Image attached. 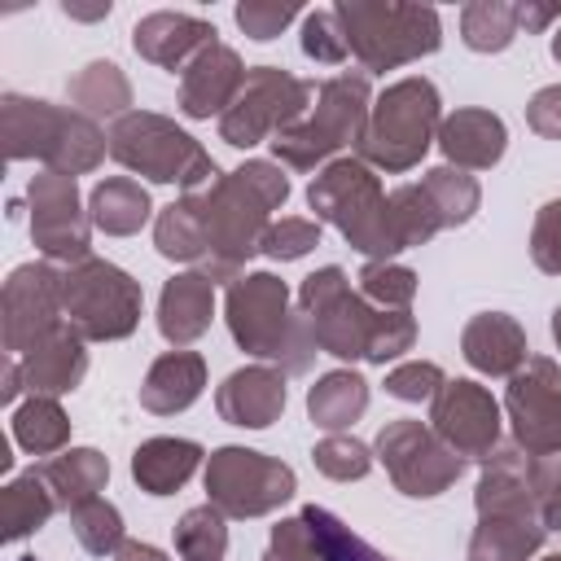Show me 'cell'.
I'll return each mask as SVG.
<instances>
[{
  "instance_id": "1",
  "label": "cell",
  "mask_w": 561,
  "mask_h": 561,
  "mask_svg": "<svg viewBox=\"0 0 561 561\" xmlns=\"http://www.w3.org/2000/svg\"><path fill=\"white\" fill-rule=\"evenodd\" d=\"M202 224H206V263L197 267L215 285H232L241 267L263 254V237L272 228V210L285 206L289 197V175L280 162L267 158H245L228 175L210 180L206 188L193 193Z\"/></svg>"
},
{
  "instance_id": "2",
  "label": "cell",
  "mask_w": 561,
  "mask_h": 561,
  "mask_svg": "<svg viewBox=\"0 0 561 561\" xmlns=\"http://www.w3.org/2000/svg\"><path fill=\"white\" fill-rule=\"evenodd\" d=\"M224 320L245 355L280 373H307L320 355L307 316L289 307V285L276 272H241L224 294Z\"/></svg>"
},
{
  "instance_id": "3",
  "label": "cell",
  "mask_w": 561,
  "mask_h": 561,
  "mask_svg": "<svg viewBox=\"0 0 561 561\" xmlns=\"http://www.w3.org/2000/svg\"><path fill=\"white\" fill-rule=\"evenodd\" d=\"M0 136H4L9 162L35 158L61 175H88L110 153V131H101L96 118L70 105L22 96V92L0 96Z\"/></svg>"
},
{
  "instance_id": "4",
  "label": "cell",
  "mask_w": 561,
  "mask_h": 561,
  "mask_svg": "<svg viewBox=\"0 0 561 561\" xmlns=\"http://www.w3.org/2000/svg\"><path fill=\"white\" fill-rule=\"evenodd\" d=\"M368 114H373L368 75L364 70H346V75L324 79L316 88V101H311L307 118H298L294 127L276 131L267 145H272V153H276L280 167H289V171H316V167H329L346 145H359L364 140Z\"/></svg>"
},
{
  "instance_id": "5",
  "label": "cell",
  "mask_w": 561,
  "mask_h": 561,
  "mask_svg": "<svg viewBox=\"0 0 561 561\" xmlns=\"http://www.w3.org/2000/svg\"><path fill=\"white\" fill-rule=\"evenodd\" d=\"M307 206L320 224H333L351 250L368 259H394L399 237L390 219V197L381 193V180L364 158H333L316 171L307 188Z\"/></svg>"
},
{
  "instance_id": "6",
  "label": "cell",
  "mask_w": 561,
  "mask_h": 561,
  "mask_svg": "<svg viewBox=\"0 0 561 561\" xmlns=\"http://www.w3.org/2000/svg\"><path fill=\"white\" fill-rule=\"evenodd\" d=\"M351 44V57L364 75H386L408 61L438 53L443 22L430 4H394V0H337L333 4Z\"/></svg>"
},
{
  "instance_id": "7",
  "label": "cell",
  "mask_w": 561,
  "mask_h": 561,
  "mask_svg": "<svg viewBox=\"0 0 561 561\" xmlns=\"http://www.w3.org/2000/svg\"><path fill=\"white\" fill-rule=\"evenodd\" d=\"M443 127V96L425 75H408L390 83L381 96H373V114L364 127V140L355 145L359 158L377 171H412Z\"/></svg>"
},
{
  "instance_id": "8",
  "label": "cell",
  "mask_w": 561,
  "mask_h": 561,
  "mask_svg": "<svg viewBox=\"0 0 561 561\" xmlns=\"http://www.w3.org/2000/svg\"><path fill=\"white\" fill-rule=\"evenodd\" d=\"M110 158L131 175H145L153 184H180L184 193L219 180L215 158L184 127H175V118H162L153 110H131L110 123Z\"/></svg>"
},
{
  "instance_id": "9",
  "label": "cell",
  "mask_w": 561,
  "mask_h": 561,
  "mask_svg": "<svg viewBox=\"0 0 561 561\" xmlns=\"http://www.w3.org/2000/svg\"><path fill=\"white\" fill-rule=\"evenodd\" d=\"M140 280L110 259H83L61 267V316L83 342H123L140 324Z\"/></svg>"
},
{
  "instance_id": "10",
  "label": "cell",
  "mask_w": 561,
  "mask_h": 561,
  "mask_svg": "<svg viewBox=\"0 0 561 561\" xmlns=\"http://www.w3.org/2000/svg\"><path fill=\"white\" fill-rule=\"evenodd\" d=\"M298 311L307 316L316 346L333 359H368L373 337L386 320V307H373L359 289H351V276L337 263L302 276Z\"/></svg>"
},
{
  "instance_id": "11",
  "label": "cell",
  "mask_w": 561,
  "mask_h": 561,
  "mask_svg": "<svg viewBox=\"0 0 561 561\" xmlns=\"http://www.w3.org/2000/svg\"><path fill=\"white\" fill-rule=\"evenodd\" d=\"M206 495L224 517H267L298 491V473L254 447H215L206 456Z\"/></svg>"
},
{
  "instance_id": "12",
  "label": "cell",
  "mask_w": 561,
  "mask_h": 561,
  "mask_svg": "<svg viewBox=\"0 0 561 561\" xmlns=\"http://www.w3.org/2000/svg\"><path fill=\"white\" fill-rule=\"evenodd\" d=\"M311 101H316V83L280 66H254L245 75V88L219 118V140H228L232 149H254L276 131L294 127L298 118H307Z\"/></svg>"
},
{
  "instance_id": "13",
  "label": "cell",
  "mask_w": 561,
  "mask_h": 561,
  "mask_svg": "<svg viewBox=\"0 0 561 561\" xmlns=\"http://www.w3.org/2000/svg\"><path fill=\"white\" fill-rule=\"evenodd\" d=\"M373 456L386 465L394 491H403L408 500H434L465 473V460L425 421H412V416L386 421L377 430Z\"/></svg>"
},
{
  "instance_id": "14",
  "label": "cell",
  "mask_w": 561,
  "mask_h": 561,
  "mask_svg": "<svg viewBox=\"0 0 561 561\" xmlns=\"http://www.w3.org/2000/svg\"><path fill=\"white\" fill-rule=\"evenodd\" d=\"M31 202V241L48 263H83L92 259V215L79 197L75 175L44 171L26 188Z\"/></svg>"
},
{
  "instance_id": "15",
  "label": "cell",
  "mask_w": 561,
  "mask_h": 561,
  "mask_svg": "<svg viewBox=\"0 0 561 561\" xmlns=\"http://www.w3.org/2000/svg\"><path fill=\"white\" fill-rule=\"evenodd\" d=\"M504 416L513 425V443L530 456L561 451V368L548 355H530L504 390Z\"/></svg>"
},
{
  "instance_id": "16",
  "label": "cell",
  "mask_w": 561,
  "mask_h": 561,
  "mask_svg": "<svg viewBox=\"0 0 561 561\" xmlns=\"http://www.w3.org/2000/svg\"><path fill=\"white\" fill-rule=\"evenodd\" d=\"M0 320H4V351L26 355L35 342L57 333L66 324L61 316V267L39 259V263H18L4 280L0 294Z\"/></svg>"
},
{
  "instance_id": "17",
  "label": "cell",
  "mask_w": 561,
  "mask_h": 561,
  "mask_svg": "<svg viewBox=\"0 0 561 561\" xmlns=\"http://www.w3.org/2000/svg\"><path fill=\"white\" fill-rule=\"evenodd\" d=\"M430 430L460 460H486L500 447V403L473 377H456V381H447L434 394V403H430Z\"/></svg>"
},
{
  "instance_id": "18",
  "label": "cell",
  "mask_w": 561,
  "mask_h": 561,
  "mask_svg": "<svg viewBox=\"0 0 561 561\" xmlns=\"http://www.w3.org/2000/svg\"><path fill=\"white\" fill-rule=\"evenodd\" d=\"M245 75L250 70L241 66V53L215 39L180 70V114L184 118H224L228 105L237 101V92L245 88Z\"/></svg>"
},
{
  "instance_id": "19",
  "label": "cell",
  "mask_w": 561,
  "mask_h": 561,
  "mask_svg": "<svg viewBox=\"0 0 561 561\" xmlns=\"http://www.w3.org/2000/svg\"><path fill=\"white\" fill-rule=\"evenodd\" d=\"M285 377L289 373H280L276 364H245L228 373L224 386L215 390L219 416L241 430H267L285 412Z\"/></svg>"
},
{
  "instance_id": "20",
  "label": "cell",
  "mask_w": 561,
  "mask_h": 561,
  "mask_svg": "<svg viewBox=\"0 0 561 561\" xmlns=\"http://www.w3.org/2000/svg\"><path fill=\"white\" fill-rule=\"evenodd\" d=\"M210 44H215V26L206 18H193V13L158 9L131 26V48L149 66H162V70H184Z\"/></svg>"
},
{
  "instance_id": "21",
  "label": "cell",
  "mask_w": 561,
  "mask_h": 561,
  "mask_svg": "<svg viewBox=\"0 0 561 561\" xmlns=\"http://www.w3.org/2000/svg\"><path fill=\"white\" fill-rule=\"evenodd\" d=\"M473 508H478V517H495V513L539 517V500L530 491V451H522L517 443H500L482 460Z\"/></svg>"
},
{
  "instance_id": "22",
  "label": "cell",
  "mask_w": 561,
  "mask_h": 561,
  "mask_svg": "<svg viewBox=\"0 0 561 561\" xmlns=\"http://www.w3.org/2000/svg\"><path fill=\"white\" fill-rule=\"evenodd\" d=\"M447 158V167H460V171H491L504 149H508V127L500 114L491 110H478V105H465L456 114L443 118L438 127V140H434Z\"/></svg>"
},
{
  "instance_id": "23",
  "label": "cell",
  "mask_w": 561,
  "mask_h": 561,
  "mask_svg": "<svg viewBox=\"0 0 561 561\" xmlns=\"http://www.w3.org/2000/svg\"><path fill=\"white\" fill-rule=\"evenodd\" d=\"M460 355L469 359V368L486 377H513L530 359L526 329L508 311H478L460 329Z\"/></svg>"
},
{
  "instance_id": "24",
  "label": "cell",
  "mask_w": 561,
  "mask_h": 561,
  "mask_svg": "<svg viewBox=\"0 0 561 561\" xmlns=\"http://www.w3.org/2000/svg\"><path fill=\"white\" fill-rule=\"evenodd\" d=\"M18 359H22V377H26V390L31 394L57 399V394H70L88 377V342L70 324H61L57 333H48L44 342H35Z\"/></svg>"
},
{
  "instance_id": "25",
  "label": "cell",
  "mask_w": 561,
  "mask_h": 561,
  "mask_svg": "<svg viewBox=\"0 0 561 561\" xmlns=\"http://www.w3.org/2000/svg\"><path fill=\"white\" fill-rule=\"evenodd\" d=\"M215 320V280L202 272H175L158 294V333L171 346L197 342Z\"/></svg>"
},
{
  "instance_id": "26",
  "label": "cell",
  "mask_w": 561,
  "mask_h": 561,
  "mask_svg": "<svg viewBox=\"0 0 561 561\" xmlns=\"http://www.w3.org/2000/svg\"><path fill=\"white\" fill-rule=\"evenodd\" d=\"M206 390V359L197 351H167L149 364L140 381V408L153 416H175L193 408Z\"/></svg>"
},
{
  "instance_id": "27",
  "label": "cell",
  "mask_w": 561,
  "mask_h": 561,
  "mask_svg": "<svg viewBox=\"0 0 561 561\" xmlns=\"http://www.w3.org/2000/svg\"><path fill=\"white\" fill-rule=\"evenodd\" d=\"M202 443L193 438H171V434H158V438H145L136 451H131V478L140 491L149 495H171L180 491L197 465H202Z\"/></svg>"
},
{
  "instance_id": "28",
  "label": "cell",
  "mask_w": 561,
  "mask_h": 561,
  "mask_svg": "<svg viewBox=\"0 0 561 561\" xmlns=\"http://www.w3.org/2000/svg\"><path fill=\"white\" fill-rule=\"evenodd\" d=\"M368 408V381L355 368H333L307 390V416L324 434H346Z\"/></svg>"
},
{
  "instance_id": "29",
  "label": "cell",
  "mask_w": 561,
  "mask_h": 561,
  "mask_svg": "<svg viewBox=\"0 0 561 561\" xmlns=\"http://www.w3.org/2000/svg\"><path fill=\"white\" fill-rule=\"evenodd\" d=\"M543 539L548 530L539 517H513V513L478 517L465 561H530L543 548Z\"/></svg>"
},
{
  "instance_id": "30",
  "label": "cell",
  "mask_w": 561,
  "mask_h": 561,
  "mask_svg": "<svg viewBox=\"0 0 561 561\" xmlns=\"http://www.w3.org/2000/svg\"><path fill=\"white\" fill-rule=\"evenodd\" d=\"M149 188L131 175H110L101 180L92 193H88V215H92V228H101L105 237H131L149 224Z\"/></svg>"
},
{
  "instance_id": "31",
  "label": "cell",
  "mask_w": 561,
  "mask_h": 561,
  "mask_svg": "<svg viewBox=\"0 0 561 561\" xmlns=\"http://www.w3.org/2000/svg\"><path fill=\"white\" fill-rule=\"evenodd\" d=\"M39 473H44V482L53 486L57 504L70 513V508H79L83 500H96V495L105 491V482H110V460H105L96 447H66V451L48 456V460L39 465Z\"/></svg>"
},
{
  "instance_id": "32",
  "label": "cell",
  "mask_w": 561,
  "mask_h": 561,
  "mask_svg": "<svg viewBox=\"0 0 561 561\" xmlns=\"http://www.w3.org/2000/svg\"><path fill=\"white\" fill-rule=\"evenodd\" d=\"M66 96H70V110L88 114V118H123L131 114V83L127 75L114 66V61H88L83 70L70 75L66 83Z\"/></svg>"
},
{
  "instance_id": "33",
  "label": "cell",
  "mask_w": 561,
  "mask_h": 561,
  "mask_svg": "<svg viewBox=\"0 0 561 561\" xmlns=\"http://www.w3.org/2000/svg\"><path fill=\"white\" fill-rule=\"evenodd\" d=\"M153 245L162 259L171 263H206V224H202V210H197V197L184 193L180 202L162 206L158 219H153Z\"/></svg>"
},
{
  "instance_id": "34",
  "label": "cell",
  "mask_w": 561,
  "mask_h": 561,
  "mask_svg": "<svg viewBox=\"0 0 561 561\" xmlns=\"http://www.w3.org/2000/svg\"><path fill=\"white\" fill-rule=\"evenodd\" d=\"M57 508H61V504H57V495H53V486L44 482V473H39V469L18 473V478L4 486V495H0L4 539H9V543H18V539L35 535V530L57 513Z\"/></svg>"
},
{
  "instance_id": "35",
  "label": "cell",
  "mask_w": 561,
  "mask_h": 561,
  "mask_svg": "<svg viewBox=\"0 0 561 561\" xmlns=\"http://www.w3.org/2000/svg\"><path fill=\"white\" fill-rule=\"evenodd\" d=\"M13 438L31 456H57L70 443V416H66V408L57 399L31 394V399H22L13 408Z\"/></svg>"
},
{
  "instance_id": "36",
  "label": "cell",
  "mask_w": 561,
  "mask_h": 561,
  "mask_svg": "<svg viewBox=\"0 0 561 561\" xmlns=\"http://www.w3.org/2000/svg\"><path fill=\"white\" fill-rule=\"evenodd\" d=\"M421 188L430 193V202H434L443 228L469 224V219L478 215V206H482L478 180H473L469 171H460V167H447V162H443V167H430V171L421 175Z\"/></svg>"
},
{
  "instance_id": "37",
  "label": "cell",
  "mask_w": 561,
  "mask_h": 561,
  "mask_svg": "<svg viewBox=\"0 0 561 561\" xmlns=\"http://www.w3.org/2000/svg\"><path fill=\"white\" fill-rule=\"evenodd\" d=\"M460 39L473 53H504L517 39V4L508 0H473L460 9Z\"/></svg>"
},
{
  "instance_id": "38",
  "label": "cell",
  "mask_w": 561,
  "mask_h": 561,
  "mask_svg": "<svg viewBox=\"0 0 561 561\" xmlns=\"http://www.w3.org/2000/svg\"><path fill=\"white\" fill-rule=\"evenodd\" d=\"M175 552L184 561H224V552H228V517L210 500L188 508L175 522Z\"/></svg>"
},
{
  "instance_id": "39",
  "label": "cell",
  "mask_w": 561,
  "mask_h": 561,
  "mask_svg": "<svg viewBox=\"0 0 561 561\" xmlns=\"http://www.w3.org/2000/svg\"><path fill=\"white\" fill-rule=\"evenodd\" d=\"M298 517L307 522V530H311V539H316V548H320L324 561H390V557L377 552L368 539H359L337 513H329V508H320V504H307Z\"/></svg>"
},
{
  "instance_id": "40",
  "label": "cell",
  "mask_w": 561,
  "mask_h": 561,
  "mask_svg": "<svg viewBox=\"0 0 561 561\" xmlns=\"http://www.w3.org/2000/svg\"><path fill=\"white\" fill-rule=\"evenodd\" d=\"M390 219H394L399 250H416V245H425L430 237L443 232V219H438V210H434V202L421 184H399L390 193Z\"/></svg>"
},
{
  "instance_id": "41",
  "label": "cell",
  "mask_w": 561,
  "mask_h": 561,
  "mask_svg": "<svg viewBox=\"0 0 561 561\" xmlns=\"http://www.w3.org/2000/svg\"><path fill=\"white\" fill-rule=\"evenodd\" d=\"M355 280H359V294L386 311H408L416 298V272L394 259H368Z\"/></svg>"
},
{
  "instance_id": "42",
  "label": "cell",
  "mask_w": 561,
  "mask_h": 561,
  "mask_svg": "<svg viewBox=\"0 0 561 561\" xmlns=\"http://www.w3.org/2000/svg\"><path fill=\"white\" fill-rule=\"evenodd\" d=\"M70 530H75L79 548L92 557H114L123 548V513L101 495L70 508Z\"/></svg>"
},
{
  "instance_id": "43",
  "label": "cell",
  "mask_w": 561,
  "mask_h": 561,
  "mask_svg": "<svg viewBox=\"0 0 561 561\" xmlns=\"http://www.w3.org/2000/svg\"><path fill=\"white\" fill-rule=\"evenodd\" d=\"M311 460H316V469L324 473V478H333V482H359L368 469H373V447L368 443H359V438H351V434H324L316 447H311Z\"/></svg>"
},
{
  "instance_id": "44",
  "label": "cell",
  "mask_w": 561,
  "mask_h": 561,
  "mask_svg": "<svg viewBox=\"0 0 561 561\" xmlns=\"http://www.w3.org/2000/svg\"><path fill=\"white\" fill-rule=\"evenodd\" d=\"M302 53L320 66H342L351 57V44H346V31H342V18L337 9H311L302 13Z\"/></svg>"
},
{
  "instance_id": "45",
  "label": "cell",
  "mask_w": 561,
  "mask_h": 561,
  "mask_svg": "<svg viewBox=\"0 0 561 561\" xmlns=\"http://www.w3.org/2000/svg\"><path fill=\"white\" fill-rule=\"evenodd\" d=\"M443 386H447V377L434 359H408V364H394L386 373V394L403 399V403H434V394Z\"/></svg>"
},
{
  "instance_id": "46",
  "label": "cell",
  "mask_w": 561,
  "mask_h": 561,
  "mask_svg": "<svg viewBox=\"0 0 561 561\" xmlns=\"http://www.w3.org/2000/svg\"><path fill=\"white\" fill-rule=\"evenodd\" d=\"M320 245V219H302V215H285L267 228L263 237V254L276 263H294L302 254H311Z\"/></svg>"
},
{
  "instance_id": "47",
  "label": "cell",
  "mask_w": 561,
  "mask_h": 561,
  "mask_svg": "<svg viewBox=\"0 0 561 561\" xmlns=\"http://www.w3.org/2000/svg\"><path fill=\"white\" fill-rule=\"evenodd\" d=\"M298 13H302V9H298V4H289V0H285V4H276V0H241L232 18H237V26H241L250 39L267 44V39H276V35H280Z\"/></svg>"
},
{
  "instance_id": "48",
  "label": "cell",
  "mask_w": 561,
  "mask_h": 561,
  "mask_svg": "<svg viewBox=\"0 0 561 561\" xmlns=\"http://www.w3.org/2000/svg\"><path fill=\"white\" fill-rule=\"evenodd\" d=\"M530 259L539 272L561 276V197L539 206L535 228H530Z\"/></svg>"
},
{
  "instance_id": "49",
  "label": "cell",
  "mask_w": 561,
  "mask_h": 561,
  "mask_svg": "<svg viewBox=\"0 0 561 561\" xmlns=\"http://www.w3.org/2000/svg\"><path fill=\"white\" fill-rule=\"evenodd\" d=\"M263 561H324V557H320V548H316V539H311L302 517H280L272 526Z\"/></svg>"
},
{
  "instance_id": "50",
  "label": "cell",
  "mask_w": 561,
  "mask_h": 561,
  "mask_svg": "<svg viewBox=\"0 0 561 561\" xmlns=\"http://www.w3.org/2000/svg\"><path fill=\"white\" fill-rule=\"evenodd\" d=\"M412 342H416V320H412V311H386V320H381V329H377V337H373L368 364H390V359H399L403 351H412Z\"/></svg>"
},
{
  "instance_id": "51",
  "label": "cell",
  "mask_w": 561,
  "mask_h": 561,
  "mask_svg": "<svg viewBox=\"0 0 561 561\" xmlns=\"http://www.w3.org/2000/svg\"><path fill=\"white\" fill-rule=\"evenodd\" d=\"M526 127L543 140H561V83H548L526 101Z\"/></svg>"
},
{
  "instance_id": "52",
  "label": "cell",
  "mask_w": 561,
  "mask_h": 561,
  "mask_svg": "<svg viewBox=\"0 0 561 561\" xmlns=\"http://www.w3.org/2000/svg\"><path fill=\"white\" fill-rule=\"evenodd\" d=\"M552 22H561V0H526V4H517V31L526 26V35H539Z\"/></svg>"
},
{
  "instance_id": "53",
  "label": "cell",
  "mask_w": 561,
  "mask_h": 561,
  "mask_svg": "<svg viewBox=\"0 0 561 561\" xmlns=\"http://www.w3.org/2000/svg\"><path fill=\"white\" fill-rule=\"evenodd\" d=\"M561 486V451H552V456H530V491H535V500H543L548 491H557Z\"/></svg>"
},
{
  "instance_id": "54",
  "label": "cell",
  "mask_w": 561,
  "mask_h": 561,
  "mask_svg": "<svg viewBox=\"0 0 561 561\" xmlns=\"http://www.w3.org/2000/svg\"><path fill=\"white\" fill-rule=\"evenodd\" d=\"M26 390V377H22V359L18 355H9L4 359V377H0V399L4 403H18V394Z\"/></svg>"
},
{
  "instance_id": "55",
  "label": "cell",
  "mask_w": 561,
  "mask_h": 561,
  "mask_svg": "<svg viewBox=\"0 0 561 561\" xmlns=\"http://www.w3.org/2000/svg\"><path fill=\"white\" fill-rule=\"evenodd\" d=\"M114 561H171L162 548L153 543H140V539H123V548L114 552Z\"/></svg>"
},
{
  "instance_id": "56",
  "label": "cell",
  "mask_w": 561,
  "mask_h": 561,
  "mask_svg": "<svg viewBox=\"0 0 561 561\" xmlns=\"http://www.w3.org/2000/svg\"><path fill=\"white\" fill-rule=\"evenodd\" d=\"M61 13H66V18H79V22H96V18H110V0H96V4H75V0H66Z\"/></svg>"
},
{
  "instance_id": "57",
  "label": "cell",
  "mask_w": 561,
  "mask_h": 561,
  "mask_svg": "<svg viewBox=\"0 0 561 561\" xmlns=\"http://www.w3.org/2000/svg\"><path fill=\"white\" fill-rule=\"evenodd\" d=\"M539 522H543V530H561V486L539 500Z\"/></svg>"
},
{
  "instance_id": "58",
  "label": "cell",
  "mask_w": 561,
  "mask_h": 561,
  "mask_svg": "<svg viewBox=\"0 0 561 561\" xmlns=\"http://www.w3.org/2000/svg\"><path fill=\"white\" fill-rule=\"evenodd\" d=\"M552 342H557V351H561V307L552 311Z\"/></svg>"
},
{
  "instance_id": "59",
  "label": "cell",
  "mask_w": 561,
  "mask_h": 561,
  "mask_svg": "<svg viewBox=\"0 0 561 561\" xmlns=\"http://www.w3.org/2000/svg\"><path fill=\"white\" fill-rule=\"evenodd\" d=\"M552 61H557V66H561V26H557V31H552Z\"/></svg>"
},
{
  "instance_id": "60",
  "label": "cell",
  "mask_w": 561,
  "mask_h": 561,
  "mask_svg": "<svg viewBox=\"0 0 561 561\" xmlns=\"http://www.w3.org/2000/svg\"><path fill=\"white\" fill-rule=\"evenodd\" d=\"M543 561H561V552H552V557H543Z\"/></svg>"
},
{
  "instance_id": "61",
  "label": "cell",
  "mask_w": 561,
  "mask_h": 561,
  "mask_svg": "<svg viewBox=\"0 0 561 561\" xmlns=\"http://www.w3.org/2000/svg\"><path fill=\"white\" fill-rule=\"evenodd\" d=\"M18 561H35V557H18Z\"/></svg>"
}]
</instances>
